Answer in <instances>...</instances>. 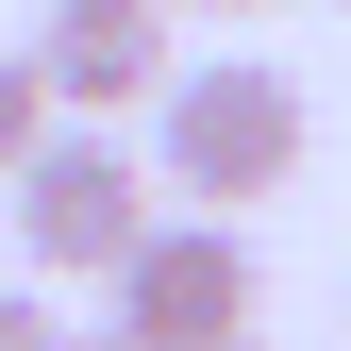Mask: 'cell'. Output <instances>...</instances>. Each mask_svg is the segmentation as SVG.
<instances>
[{"mask_svg":"<svg viewBox=\"0 0 351 351\" xmlns=\"http://www.w3.org/2000/svg\"><path fill=\"white\" fill-rule=\"evenodd\" d=\"M301 84L285 67H251V51H217V67H167L151 84V201H201V217H234V201H285L301 184Z\"/></svg>","mask_w":351,"mask_h":351,"instance_id":"cell-1","label":"cell"},{"mask_svg":"<svg viewBox=\"0 0 351 351\" xmlns=\"http://www.w3.org/2000/svg\"><path fill=\"white\" fill-rule=\"evenodd\" d=\"M17 251H34V285H117V251L151 234V167H134V134H101V117H51L17 167Z\"/></svg>","mask_w":351,"mask_h":351,"instance_id":"cell-2","label":"cell"},{"mask_svg":"<svg viewBox=\"0 0 351 351\" xmlns=\"http://www.w3.org/2000/svg\"><path fill=\"white\" fill-rule=\"evenodd\" d=\"M251 318H268V268L234 217H151L117 251V351H251Z\"/></svg>","mask_w":351,"mask_h":351,"instance_id":"cell-3","label":"cell"},{"mask_svg":"<svg viewBox=\"0 0 351 351\" xmlns=\"http://www.w3.org/2000/svg\"><path fill=\"white\" fill-rule=\"evenodd\" d=\"M34 84H51V117H134L167 84V0H51V34H34Z\"/></svg>","mask_w":351,"mask_h":351,"instance_id":"cell-4","label":"cell"},{"mask_svg":"<svg viewBox=\"0 0 351 351\" xmlns=\"http://www.w3.org/2000/svg\"><path fill=\"white\" fill-rule=\"evenodd\" d=\"M34 134H51V84H34V51H0V167H17Z\"/></svg>","mask_w":351,"mask_h":351,"instance_id":"cell-5","label":"cell"},{"mask_svg":"<svg viewBox=\"0 0 351 351\" xmlns=\"http://www.w3.org/2000/svg\"><path fill=\"white\" fill-rule=\"evenodd\" d=\"M0 351H67V318H51V285H0Z\"/></svg>","mask_w":351,"mask_h":351,"instance_id":"cell-6","label":"cell"},{"mask_svg":"<svg viewBox=\"0 0 351 351\" xmlns=\"http://www.w3.org/2000/svg\"><path fill=\"white\" fill-rule=\"evenodd\" d=\"M167 17H234V34H251V17H268V0H167Z\"/></svg>","mask_w":351,"mask_h":351,"instance_id":"cell-7","label":"cell"},{"mask_svg":"<svg viewBox=\"0 0 351 351\" xmlns=\"http://www.w3.org/2000/svg\"><path fill=\"white\" fill-rule=\"evenodd\" d=\"M67 351H117V335H67Z\"/></svg>","mask_w":351,"mask_h":351,"instance_id":"cell-8","label":"cell"}]
</instances>
